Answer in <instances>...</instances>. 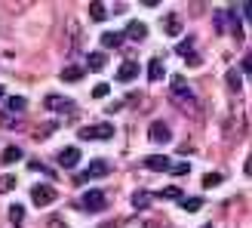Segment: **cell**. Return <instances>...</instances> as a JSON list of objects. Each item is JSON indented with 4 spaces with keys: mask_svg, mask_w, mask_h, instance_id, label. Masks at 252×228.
<instances>
[{
    "mask_svg": "<svg viewBox=\"0 0 252 228\" xmlns=\"http://www.w3.org/2000/svg\"><path fill=\"white\" fill-rule=\"evenodd\" d=\"M80 210H86V213H98V210H105V191H86L83 197H80V204H77Z\"/></svg>",
    "mask_w": 252,
    "mask_h": 228,
    "instance_id": "6da1fadb",
    "label": "cell"
},
{
    "mask_svg": "<svg viewBox=\"0 0 252 228\" xmlns=\"http://www.w3.org/2000/svg\"><path fill=\"white\" fill-rule=\"evenodd\" d=\"M111 136H114V123H95L80 130V139H111Z\"/></svg>",
    "mask_w": 252,
    "mask_h": 228,
    "instance_id": "7a4b0ae2",
    "label": "cell"
},
{
    "mask_svg": "<svg viewBox=\"0 0 252 228\" xmlns=\"http://www.w3.org/2000/svg\"><path fill=\"white\" fill-rule=\"evenodd\" d=\"M31 200H34L37 207L53 204V200H56V188H53V185H34V188H31Z\"/></svg>",
    "mask_w": 252,
    "mask_h": 228,
    "instance_id": "3957f363",
    "label": "cell"
},
{
    "mask_svg": "<svg viewBox=\"0 0 252 228\" xmlns=\"http://www.w3.org/2000/svg\"><path fill=\"white\" fill-rule=\"evenodd\" d=\"M56 160H59L65 170H74V167L80 163V148H77V145H68V148H62L59 154H56Z\"/></svg>",
    "mask_w": 252,
    "mask_h": 228,
    "instance_id": "277c9868",
    "label": "cell"
},
{
    "mask_svg": "<svg viewBox=\"0 0 252 228\" xmlns=\"http://www.w3.org/2000/svg\"><path fill=\"white\" fill-rule=\"evenodd\" d=\"M111 173V163L108 160H102V157H95L93 163H90V167H86V179H102V176H108Z\"/></svg>",
    "mask_w": 252,
    "mask_h": 228,
    "instance_id": "5b68a950",
    "label": "cell"
},
{
    "mask_svg": "<svg viewBox=\"0 0 252 228\" xmlns=\"http://www.w3.org/2000/svg\"><path fill=\"white\" fill-rule=\"evenodd\" d=\"M135 77H138V62H135V59L123 62V65L117 68V80H120V83H129V80H135Z\"/></svg>",
    "mask_w": 252,
    "mask_h": 228,
    "instance_id": "8992f818",
    "label": "cell"
},
{
    "mask_svg": "<svg viewBox=\"0 0 252 228\" xmlns=\"http://www.w3.org/2000/svg\"><path fill=\"white\" fill-rule=\"evenodd\" d=\"M148 136H151V142H160V145L172 139L169 126H166V123H160V120H154V123H151V133H148Z\"/></svg>",
    "mask_w": 252,
    "mask_h": 228,
    "instance_id": "52a82bcc",
    "label": "cell"
},
{
    "mask_svg": "<svg viewBox=\"0 0 252 228\" xmlns=\"http://www.w3.org/2000/svg\"><path fill=\"white\" fill-rule=\"evenodd\" d=\"M145 167H148V170H160V173H166L172 163H169V157H166V154H151V157L145 160Z\"/></svg>",
    "mask_w": 252,
    "mask_h": 228,
    "instance_id": "ba28073f",
    "label": "cell"
},
{
    "mask_svg": "<svg viewBox=\"0 0 252 228\" xmlns=\"http://www.w3.org/2000/svg\"><path fill=\"white\" fill-rule=\"evenodd\" d=\"M83 74H86V68H80V65H68V68H62V80H65V83H77Z\"/></svg>",
    "mask_w": 252,
    "mask_h": 228,
    "instance_id": "9c48e42d",
    "label": "cell"
},
{
    "mask_svg": "<svg viewBox=\"0 0 252 228\" xmlns=\"http://www.w3.org/2000/svg\"><path fill=\"white\" fill-rule=\"evenodd\" d=\"M46 108H53V111H71L74 102H71V99H59V96H46Z\"/></svg>",
    "mask_w": 252,
    "mask_h": 228,
    "instance_id": "30bf717a",
    "label": "cell"
},
{
    "mask_svg": "<svg viewBox=\"0 0 252 228\" xmlns=\"http://www.w3.org/2000/svg\"><path fill=\"white\" fill-rule=\"evenodd\" d=\"M163 77H166L163 62H160V59H151V65H148V80H163Z\"/></svg>",
    "mask_w": 252,
    "mask_h": 228,
    "instance_id": "8fae6325",
    "label": "cell"
},
{
    "mask_svg": "<svg viewBox=\"0 0 252 228\" xmlns=\"http://www.w3.org/2000/svg\"><path fill=\"white\" fill-rule=\"evenodd\" d=\"M169 86H172V96H179V99H191V90H188L185 77H172Z\"/></svg>",
    "mask_w": 252,
    "mask_h": 228,
    "instance_id": "7c38bea8",
    "label": "cell"
},
{
    "mask_svg": "<svg viewBox=\"0 0 252 228\" xmlns=\"http://www.w3.org/2000/svg\"><path fill=\"white\" fill-rule=\"evenodd\" d=\"M145 34H148L145 22H129V28H126V37H132V40H145Z\"/></svg>",
    "mask_w": 252,
    "mask_h": 228,
    "instance_id": "4fadbf2b",
    "label": "cell"
},
{
    "mask_svg": "<svg viewBox=\"0 0 252 228\" xmlns=\"http://www.w3.org/2000/svg\"><path fill=\"white\" fill-rule=\"evenodd\" d=\"M86 68H90V71H102L105 68V53H90V56H86Z\"/></svg>",
    "mask_w": 252,
    "mask_h": 228,
    "instance_id": "5bb4252c",
    "label": "cell"
},
{
    "mask_svg": "<svg viewBox=\"0 0 252 228\" xmlns=\"http://www.w3.org/2000/svg\"><path fill=\"white\" fill-rule=\"evenodd\" d=\"M151 200H154V194L135 191V194H132V207H135V210H145V207H151Z\"/></svg>",
    "mask_w": 252,
    "mask_h": 228,
    "instance_id": "9a60e30c",
    "label": "cell"
},
{
    "mask_svg": "<svg viewBox=\"0 0 252 228\" xmlns=\"http://www.w3.org/2000/svg\"><path fill=\"white\" fill-rule=\"evenodd\" d=\"M123 43V34L120 31H105L102 34V46H111V49H114V46H120Z\"/></svg>",
    "mask_w": 252,
    "mask_h": 228,
    "instance_id": "2e32d148",
    "label": "cell"
},
{
    "mask_svg": "<svg viewBox=\"0 0 252 228\" xmlns=\"http://www.w3.org/2000/svg\"><path fill=\"white\" fill-rule=\"evenodd\" d=\"M56 130H59V123H56V120H49V123H43L40 130L34 133V139H37V142H43V139H49V136H53Z\"/></svg>",
    "mask_w": 252,
    "mask_h": 228,
    "instance_id": "e0dca14e",
    "label": "cell"
},
{
    "mask_svg": "<svg viewBox=\"0 0 252 228\" xmlns=\"http://www.w3.org/2000/svg\"><path fill=\"white\" fill-rule=\"evenodd\" d=\"M90 16H93L95 22H105V19H108V9H105V3H98V0H95V3H90Z\"/></svg>",
    "mask_w": 252,
    "mask_h": 228,
    "instance_id": "ac0fdd59",
    "label": "cell"
},
{
    "mask_svg": "<svg viewBox=\"0 0 252 228\" xmlns=\"http://www.w3.org/2000/svg\"><path fill=\"white\" fill-rule=\"evenodd\" d=\"M16 160H22V151L19 148H6L3 154H0V163H6V167H9V163H16Z\"/></svg>",
    "mask_w": 252,
    "mask_h": 228,
    "instance_id": "d6986e66",
    "label": "cell"
},
{
    "mask_svg": "<svg viewBox=\"0 0 252 228\" xmlns=\"http://www.w3.org/2000/svg\"><path fill=\"white\" fill-rule=\"evenodd\" d=\"M221 182H224L221 173H206V176H203V188H216V185H221Z\"/></svg>",
    "mask_w": 252,
    "mask_h": 228,
    "instance_id": "ffe728a7",
    "label": "cell"
},
{
    "mask_svg": "<svg viewBox=\"0 0 252 228\" xmlns=\"http://www.w3.org/2000/svg\"><path fill=\"white\" fill-rule=\"evenodd\" d=\"M22 219H25V207L12 204V207H9V222H12V225H22Z\"/></svg>",
    "mask_w": 252,
    "mask_h": 228,
    "instance_id": "44dd1931",
    "label": "cell"
},
{
    "mask_svg": "<svg viewBox=\"0 0 252 228\" xmlns=\"http://www.w3.org/2000/svg\"><path fill=\"white\" fill-rule=\"evenodd\" d=\"M163 25H166V34H182V28H179V19H175V16H166V19H163Z\"/></svg>",
    "mask_w": 252,
    "mask_h": 228,
    "instance_id": "7402d4cb",
    "label": "cell"
},
{
    "mask_svg": "<svg viewBox=\"0 0 252 228\" xmlns=\"http://www.w3.org/2000/svg\"><path fill=\"white\" fill-rule=\"evenodd\" d=\"M182 207H185L188 213H197L200 207H203V200H200V197H188V200H185V197H182Z\"/></svg>",
    "mask_w": 252,
    "mask_h": 228,
    "instance_id": "603a6c76",
    "label": "cell"
},
{
    "mask_svg": "<svg viewBox=\"0 0 252 228\" xmlns=\"http://www.w3.org/2000/svg\"><path fill=\"white\" fill-rule=\"evenodd\" d=\"M25 105H28V102H25L22 96H12L9 102H6V108H9V111H25Z\"/></svg>",
    "mask_w": 252,
    "mask_h": 228,
    "instance_id": "cb8c5ba5",
    "label": "cell"
},
{
    "mask_svg": "<svg viewBox=\"0 0 252 228\" xmlns=\"http://www.w3.org/2000/svg\"><path fill=\"white\" fill-rule=\"evenodd\" d=\"M9 188H16V176H0V194L9 191Z\"/></svg>",
    "mask_w": 252,
    "mask_h": 228,
    "instance_id": "d4e9b609",
    "label": "cell"
},
{
    "mask_svg": "<svg viewBox=\"0 0 252 228\" xmlns=\"http://www.w3.org/2000/svg\"><path fill=\"white\" fill-rule=\"evenodd\" d=\"M160 197H172V200H182V191H179V188H163V191H160Z\"/></svg>",
    "mask_w": 252,
    "mask_h": 228,
    "instance_id": "484cf974",
    "label": "cell"
},
{
    "mask_svg": "<svg viewBox=\"0 0 252 228\" xmlns=\"http://www.w3.org/2000/svg\"><path fill=\"white\" fill-rule=\"evenodd\" d=\"M175 176H188V173H191V167H188V163H175V167H169Z\"/></svg>",
    "mask_w": 252,
    "mask_h": 228,
    "instance_id": "4316f807",
    "label": "cell"
},
{
    "mask_svg": "<svg viewBox=\"0 0 252 228\" xmlns=\"http://www.w3.org/2000/svg\"><path fill=\"white\" fill-rule=\"evenodd\" d=\"M93 96H95V99H102V96H108V83H98L95 90H93Z\"/></svg>",
    "mask_w": 252,
    "mask_h": 228,
    "instance_id": "83f0119b",
    "label": "cell"
},
{
    "mask_svg": "<svg viewBox=\"0 0 252 228\" xmlns=\"http://www.w3.org/2000/svg\"><path fill=\"white\" fill-rule=\"evenodd\" d=\"M228 83H231V90H240V77H237V74H234V71L228 74Z\"/></svg>",
    "mask_w": 252,
    "mask_h": 228,
    "instance_id": "f1b7e54d",
    "label": "cell"
},
{
    "mask_svg": "<svg viewBox=\"0 0 252 228\" xmlns=\"http://www.w3.org/2000/svg\"><path fill=\"white\" fill-rule=\"evenodd\" d=\"M120 108H123V102H111V105H105L108 114H114V111H120Z\"/></svg>",
    "mask_w": 252,
    "mask_h": 228,
    "instance_id": "f546056e",
    "label": "cell"
},
{
    "mask_svg": "<svg viewBox=\"0 0 252 228\" xmlns=\"http://www.w3.org/2000/svg\"><path fill=\"white\" fill-rule=\"evenodd\" d=\"M98 228H117V225L114 222H105V225H98Z\"/></svg>",
    "mask_w": 252,
    "mask_h": 228,
    "instance_id": "4dcf8cb0",
    "label": "cell"
},
{
    "mask_svg": "<svg viewBox=\"0 0 252 228\" xmlns=\"http://www.w3.org/2000/svg\"><path fill=\"white\" fill-rule=\"evenodd\" d=\"M0 99H3V86H0Z\"/></svg>",
    "mask_w": 252,
    "mask_h": 228,
    "instance_id": "1f68e13d",
    "label": "cell"
}]
</instances>
